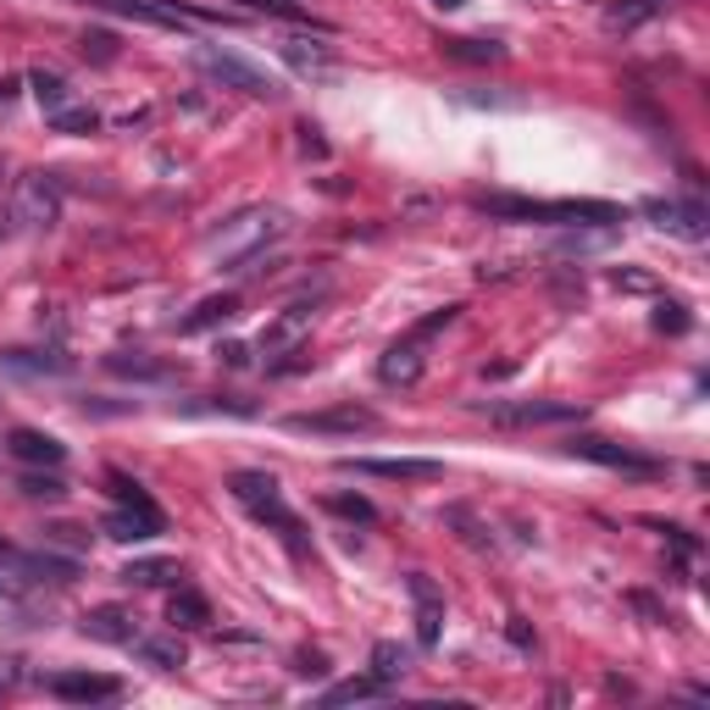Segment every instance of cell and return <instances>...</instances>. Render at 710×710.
Instances as JSON below:
<instances>
[{"mask_svg": "<svg viewBox=\"0 0 710 710\" xmlns=\"http://www.w3.org/2000/svg\"><path fill=\"white\" fill-rule=\"evenodd\" d=\"M284 233H289V217L278 206H250V211L228 217L206 239V250L217 261V273H255V261L266 255V244H278Z\"/></svg>", "mask_w": 710, "mask_h": 710, "instance_id": "obj_1", "label": "cell"}, {"mask_svg": "<svg viewBox=\"0 0 710 710\" xmlns=\"http://www.w3.org/2000/svg\"><path fill=\"white\" fill-rule=\"evenodd\" d=\"M167 621H172V633L211 628V605H206V594H195V588H178V594L167 599Z\"/></svg>", "mask_w": 710, "mask_h": 710, "instance_id": "obj_20", "label": "cell"}, {"mask_svg": "<svg viewBox=\"0 0 710 710\" xmlns=\"http://www.w3.org/2000/svg\"><path fill=\"white\" fill-rule=\"evenodd\" d=\"M644 217H650L655 228L677 233V239H705V228H710V211H705L699 201H650Z\"/></svg>", "mask_w": 710, "mask_h": 710, "instance_id": "obj_11", "label": "cell"}, {"mask_svg": "<svg viewBox=\"0 0 710 710\" xmlns=\"http://www.w3.org/2000/svg\"><path fill=\"white\" fill-rule=\"evenodd\" d=\"M7 456L12 461H23V467H61L67 461V444L61 438H50V433H39V427H12V438H7Z\"/></svg>", "mask_w": 710, "mask_h": 710, "instance_id": "obj_13", "label": "cell"}, {"mask_svg": "<svg viewBox=\"0 0 710 710\" xmlns=\"http://www.w3.org/2000/svg\"><path fill=\"white\" fill-rule=\"evenodd\" d=\"M23 494H34V500H61V478H23Z\"/></svg>", "mask_w": 710, "mask_h": 710, "instance_id": "obj_33", "label": "cell"}, {"mask_svg": "<svg viewBox=\"0 0 710 710\" xmlns=\"http://www.w3.org/2000/svg\"><path fill=\"white\" fill-rule=\"evenodd\" d=\"M295 672H300V677H322V672H328V661H322V655H300V666H295Z\"/></svg>", "mask_w": 710, "mask_h": 710, "instance_id": "obj_35", "label": "cell"}, {"mask_svg": "<svg viewBox=\"0 0 710 710\" xmlns=\"http://www.w3.org/2000/svg\"><path fill=\"white\" fill-rule=\"evenodd\" d=\"M228 494H233V500H239V505H244L261 527H273L295 561H306V556H311V545H306V527H300V516L284 505V489H278V478H273V472H233V478H228Z\"/></svg>", "mask_w": 710, "mask_h": 710, "instance_id": "obj_2", "label": "cell"}, {"mask_svg": "<svg viewBox=\"0 0 710 710\" xmlns=\"http://www.w3.org/2000/svg\"><path fill=\"white\" fill-rule=\"evenodd\" d=\"M134 650H139V661L145 666H156V672H178V666H184L190 655H184V639H134Z\"/></svg>", "mask_w": 710, "mask_h": 710, "instance_id": "obj_23", "label": "cell"}, {"mask_svg": "<svg viewBox=\"0 0 710 710\" xmlns=\"http://www.w3.org/2000/svg\"><path fill=\"white\" fill-rule=\"evenodd\" d=\"M405 594H411V610H416V644L438 650V639H444V594H438V583L427 572H411Z\"/></svg>", "mask_w": 710, "mask_h": 710, "instance_id": "obj_8", "label": "cell"}, {"mask_svg": "<svg viewBox=\"0 0 710 710\" xmlns=\"http://www.w3.org/2000/svg\"><path fill=\"white\" fill-rule=\"evenodd\" d=\"M566 450L583 456V461H594V467H610V472H633V478H650V472H655L650 456H633V450H621V444H610V438H572Z\"/></svg>", "mask_w": 710, "mask_h": 710, "instance_id": "obj_12", "label": "cell"}, {"mask_svg": "<svg viewBox=\"0 0 710 710\" xmlns=\"http://www.w3.org/2000/svg\"><path fill=\"white\" fill-rule=\"evenodd\" d=\"M7 222L18 233H45L61 222V190H56V178L50 172H28L18 178V190H12V206H7Z\"/></svg>", "mask_w": 710, "mask_h": 710, "instance_id": "obj_5", "label": "cell"}, {"mask_svg": "<svg viewBox=\"0 0 710 710\" xmlns=\"http://www.w3.org/2000/svg\"><path fill=\"white\" fill-rule=\"evenodd\" d=\"M472 206L489 211V217H511V222H599V228L621 222V211L605 206V201H522V195H478Z\"/></svg>", "mask_w": 710, "mask_h": 710, "instance_id": "obj_3", "label": "cell"}, {"mask_svg": "<svg viewBox=\"0 0 710 710\" xmlns=\"http://www.w3.org/2000/svg\"><path fill=\"white\" fill-rule=\"evenodd\" d=\"M184 572H178V561H167V556H150V561H128L123 566V583H134V588H161V583H178Z\"/></svg>", "mask_w": 710, "mask_h": 710, "instance_id": "obj_22", "label": "cell"}, {"mask_svg": "<svg viewBox=\"0 0 710 710\" xmlns=\"http://www.w3.org/2000/svg\"><path fill=\"white\" fill-rule=\"evenodd\" d=\"M655 328H661V333H688V317H683V306H677V300L655 306Z\"/></svg>", "mask_w": 710, "mask_h": 710, "instance_id": "obj_31", "label": "cell"}, {"mask_svg": "<svg viewBox=\"0 0 710 710\" xmlns=\"http://www.w3.org/2000/svg\"><path fill=\"white\" fill-rule=\"evenodd\" d=\"M405 672H411V650H405V644H394V639L373 644V677H378V683H400Z\"/></svg>", "mask_w": 710, "mask_h": 710, "instance_id": "obj_24", "label": "cell"}, {"mask_svg": "<svg viewBox=\"0 0 710 710\" xmlns=\"http://www.w3.org/2000/svg\"><path fill=\"white\" fill-rule=\"evenodd\" d=\"M444 56H456V61H500L505 45H494V39H444Z\"/></svg>", "mask_w": 710, "mask_h": 710, "instance_id": "obj_28", "label": "cell"}, {"mask_svg": "<svg viewBox=\"0 0 710 710\" xmlns=\"http://www.w3.org/2000/svg\"><path fill=\"white\" fill-rule=\"evenodd\" d=\"M311 317H317V306H311V300H295V306H284V311H278V322L261 333V350H266V355L295 350V344H300V333L311 328Z\"/></svg>", "mask_w": 710, "mask_h": 710, "instance_id": "obj_16", "label": "cell"}, {"mask_svg": "<svg viewBox=\"0 0 710 710\" xmlns=\"http://www.w3.org/2000/svg\"><path fill=\"white\" fill-rule=\"evenodd\" d=\"M83 639H95V644H134L139 633H134V616L123 610V605H101V610H89L83 621Z\"/></svg>", "mask_w": 710, "mask_h": 710, "instance_id": "obj_15", "label": "cell"}, {"mask_svg": "<svg viewBox=\"0 0 710 710\" xmlns=\"http://www.w3.org/2000/svg\"><path fill=\"white\" fill-rule=\"evenodd\" d=\"M244 7H255V12H284V18H295V12H300L295 0H244Z\"/></svg>", "mask_w": 710, "mask_h": 710, "instance_id": "obj_34", "label": "cell"}, {"mask_svg": "<svg viewBox=\"0 0 710 710\" xmlns=\"http://www.w3.org/2000/svg\"><path fill=\"white\" fill-rule=\"evenodd\" d=\"M18 683V661H0V694H7Z\"/></svg>", "mask_w": 710, "mask_h": 710, "instance_id": "obj_36", "label": "cell"}, {"mask_svg": "<svg viewBox=\"0 0 710 710\" xmlns=\"http://www.w3.org/2000/svg\"><path fill=\"white\" fill-rule=\"evenodd\" d=\"M195 67H201L206 78H217L222 89H239V95H250V101H273V95H278V78H266L261 67H250L244 56H233V50H222V45H201V50H195Z\"/></svg>", "mask_w": 710, "mask_h": 710, "instance_id": "obj_6", "label": "cell"}, {"mask_svg": "<svg viewBox=\"0 0 710 710\" xmlns=\"http://www.w3.org/2000/svg\"><path fill=\"white\" fill-rule=\"evenodd\" d=\"M106 483H112V494H117V505H134V511H156V500H150V494H145V489H139L134 478H123V472H112Z\"/></svg>", "mask_w": 710, "mask_h": 710, "instance_id": "obj_30", "label": "cell"}, {"mask_svg": "<svg viewBox=\"0 0 710 710\" xmlns=\"http://www.w3.org/2000/svg\"><path fill=\"white\" fill-rule=\"evenodd\" d=\"M344 472H362V478H400V483H433L444 478V461L427 456H344Z\"/></svg>", "mask_w": 710, "mask_h": 710, "instance_id": "obj_7", "label": "cell"}, {"mask_svg": "<svg viewBox=\"0 0 710 710\" xmlns=\"http://www.w3.org/2000/svg\"><path fill=\"white\" fill-rule=\"evenodd\" d=\"M106 373L112 378H134V383H172L178 367L156 362V355H106Z\"/></svg>", "mask_w": 710, "mask_h": 710, "instance_id": "obj_19", "label": "cell"}, {"mask_svg": "<svg viewBox=\"0 0 710 710\" xmlns=\"http://www.w3.org/2000/svg\"><path fill=\"white\" fill-rule=\"evenodd\" d=\"M461 317V306H444V311H433V317H422L405 339H394L389 350H383V362H378V378L389 383V389H411L416 378H422V367H427V339L438 333V328H450Z\"/></svg>", "mask_w": 710, "mask_h": 710, "instance_id": "obj_4", "label": "cell"}, {"mask_svg": "<svg viewBox=\"0 0 710 710\" xmlns=\"http://www.w3.org/2000/svg\"><path fill=\"white\" fill-rule=\"evenodd\" d=\"M161 527H167V516H161V511H134V505H117V511L106 516V532H112V539H123V545H145V539H156Z\"/></svg>", "mask_w": 710, "mask_h": 710, "instance_id": "obj_17", "label": "cell"}, {"mask_svg": "<svg viewBox=\"0 0 710 710\" xmlns=\"http://www.w3.org/2000/svg\"><path fill=\"white\" fill-rule=\"evenodd\" d=\"M433 7H438V12H456V7H467V0H433Z\"/></svg>", "mask_w": 710, "mask_h": 710, "instance_id": "obj_38", "label": "cell"}, {"mask_svg": "<svg viewBox=\"0 0 710 710\" xmlns=\"http://www.w3.org/2000/svg\"><path fill=\"white\" fill-rule=\"evenodd\" d=\"M239 311V295H211V300H201L184 322H178V333H206V328H217V322H228Z\"/></svg>", "mask_w": 710, "mask_h": 710, "instance_id": "obj_21", "label": "cell"}, {"mask_svg": "<svg viewBox=\"0 0 710 710\" xmlns=\"http://www.w3.org/2000/svg\"><path fill=\"white\" fill-rule=\"evenodd\" d=\"M639 18H650V0H639V7H616V12H605V28H633Z\"/></svg>", "mask_w": 710, "mask_h": 710, "instance_id": "obj_32", "label": "cell"}, {"mask_svg": "<svg viewBox=\"0 0 710 710\" xmlns=\"http://www.w3.org/2000/svg\"><path fill=\"white\" fill-rule=\"evenodd\" d=\"M18 95V78H0V101H12Z\"/></svg>", "mask_w": 710, "mask_h": 710, "instance_id": "obj_37", "label": "cell"}, {"mask_svg": "<svg viewBox=\"0 0 710 710\" xmlns=\"http://www.w3.org/2000/svg\"><path fill=\"white\" fill-rule=\"evenodd\" d=\"M378 427V411L367 405H333V411H300L289 416V433H373Z\"/></svg>", "mask_w": 710, "mask_h": 710, "instance_id": "obj_9", "label": "cell"}, {"mask_svg": "<svg viewBox=\"0 0 710 710\" xmlns=\"http://www.w3.org/2000/svg\"><path fill=\"white\" fill-rule=\"evenodd\" d=\"M322 505H328L333 516H344V522H378V505L362 500V494H328Z\"/></svg>", "mask_w": 710, "mask_h": 710, "instance_id": "obj_29", "label": "cell"}, {"mask_svg": "<svg viewBox=\"0 0 710 710\" xmlns=\"http://www.w3.org/2000/svg\"><path fill=\"white\" fill-rule=\"evenodd\" d=\"M45 688H50L61 705H106V699L123 694V683L106 677V672H56Z\"/></svg>", "mask_w": 710, "mask_h": 710, "instance_id": "obj_10", "label": "cell"}, {"mask_svg": "<svg viewBox=\"0 0 710 710\" xmlns=\"http://www.w3.org/2000/svg\"><path fill=\"white\" fill-rule=\"evenodd\" d=\"M28 83H34V95H39L45 117H50V112H61V106L72 101V89H67V78H56V72H34Z\"/></svg>", "mask_w": 710, "mask_h": 710, "instance_id": "obj_27", "label": "cell"}, {"mask_svg": "<svg viewBox=\"0 0 710 710\" xmlns=\"http://www.w3.org/2000/svg\"><path fill=\"white\" fill-rule=\"evenodd\" d=\"M7 233H12V222H7V217H0V239H7Z\"/></svg>", "mask_w": 710, "mask_h": 710, "instance_id": "obj_39", "label": "cell"}, {"mask_svg": "<svg viewBox=\"0 0 710 710\" xmlns=\"http://www.w3.org/2000/svg\"><path fill=\"white\" fill-rule=\"evenodd\" d=\"M50 128H56V134H95V128H101V112L83 106V101H67L61 112H50Z\"/></svg>", "mask_w": 710, "mask_h": 710, "instance_id": "obj_25", "label": "cell"}, {"mask_svg": "<svg viewBox=\"0 0 710 710\" xmlns=\"http://www.w3.org/2000/svg\"><path fill=\"white\" fill-rule=\"evenodd\" d=\"M278 50H284V61H289L300 78H328V72H333V50H328L322 39H300V34H289Z\"/></svg>", "mask_w": 710, "mask_h": 710, "instance_id": "obj_18", "label": "cell"}, {"mask_svg": "<svg viewBox=\"0 0 710 710\" xmlns=\"http://www.w3.org/2000/svg\"><path fill=\"white\" fill-rule=\"evenodd\" d=\"M378 694H389V683H378V677H350V683H333V688L322 694V705H362V699H378Z\"/></svg>", "mask_w": 710, "mask_h": 710, "instance_id": "obj_26", "label": "cell"}, {"mask_svg": "<svg viewBox=\"0 0 710 710\" xmlns=\"http://www.w3.org/2000/svg\"><path fill=\"white\" fill-rule=\"evenodd\" d=\"M577 411L561 400H522V405H489V422L500 427H550V422H572Z\"/></svg>", "mask_w": 710, "mask_h": 710, "instance_id": "obj_14", "label": "cell"}]
</instances>
